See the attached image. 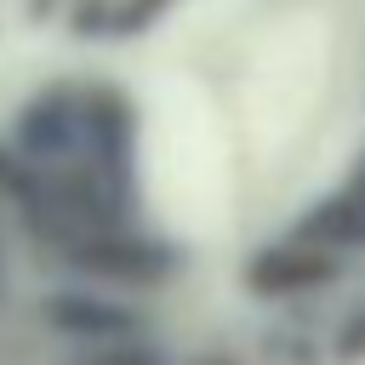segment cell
Wrapping results in <instances>:
<instances>
[{
    "label": "cell",
    "instance_id": "cell-4",
    "mask_svg": "<svg viewBox=\"0 0 365 365\" xmlns=\"http://www.w3.org/2000/svg\"><path fill=\"white\" fill-rule=\"evenodd\" d=\"M336 354L342 359H359L365 354V308H354L348 325H336Z\"/></svg>",
    "mask_w": 365,
    "mask_h": 365
},
{
    "label": "cell",
    "instance_id": "cell-1",
    "mask_svg": "<svg viewBox=\"0 0 365 365\" xmlns=\"http://www.w3.org/2000/svg\"><path fill=\"white\" fill-rule=\"evenodd\" d=\"M34 319L46 336H57L63 348H97V342H131V336H154V319L143 302H131L125 291L108 285H51L34 302Z\"/></svg>",
    "mask_w": 365,
    "mask_h": 365
},
{
    "label": "cell",
    "instance_id": "cell-6",
    "mask_svg": "<svg viewBox=\"0 0 365 365\" xmlns=\"http://www.w3.org/2000/svg\"><path fill=\"white\" fill-rule=\"evenodd\" d=\"M200 365H234V359H222V354H211V359H200Z\"/></svg>",
    "mask_w": 365,
    "mask_h": 365
},
{
    "label": "cell",
    "instance_id": "cell-5",
    "mask_svg": "<svg viewBox=\"0 0 365 365\" xmlns=\"http://www.w3.org/2000/svg\"><path fill=\"white\" fill-rule=\"evenodd\" d=\"M11 308V240H6V211H0V314Z\"/></svg>",
    "mask_w": 365,
    "mask_h": 365
},
{
    "label": "cell",
    "instance_id": "cell-3",
    "mask_svg": "<svg viewBox=\"0 0 365 365\" xmlns=\"http://www.w3.org/2000/svg\"><path fill=\"white\" fill-rule=\"evenodd\" d=\"M57 365H171V354L154 336H131V342H97V348H63Z\"/></svg>",
    "mask_w": 365,
    "mask_h": 365
},
{
    "label": "cell",
    "instance_id": "cell-2",
    "mask_svg": "<svg viewBox=\"0 0 365 365\" xmlns=\"http://www.w3.org/2000/svg\"><path fill=\"white\" fill-rule=\"evenodd\" d=\"M331 274H336V262L314 245H274L257 262H245V285L262 291V297H297V291L325 285Z\"/></svg>",
    "mask_w": 365,
    "mask_h": 365
}]
</instances>
